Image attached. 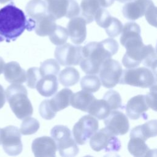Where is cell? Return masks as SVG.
<instances>
[{
    "mask_svg": "<svg viewBox=\"0 0 157 157\" xmlns=\"http://www.w3.org/2000/svg\"><path fill=\"white\" fill-rule=\"evenodd\" d=\"M118 44L113 38L101 42H91L82 48V58L80 66L88 74L99 73L101 65L107 59L117 53Z\"/></svg>",
    "mask_w": 157,
    "mask_h": 157,
    "instance_id": "obj_1",
    "label": "cell"
},
{
    "mask_svg": "<svg viewBox=\"0 0 157 157\" xmlns=\"http://www.w3.org/2000/svg\"><path fill=\"white\" fill-rule=\"evenodd\" d=\"M26 26L25 14L13 3L0 9V42L15 40L22 34Z\"/></svg>",
    "mask_w": 157,
    "mask_h": 157,
    "instance_id": "obj_2",
    "label": "cell"
},
{
    "mask_svg": "<svg viewBox=\"0 0 157 157\" xmlns=\"http://www.w3.org/2000/svg\"><path fill=\"white\" fill-rule=\"evenodd\" d=\"M5 93L12 110L18 119L22 120L32 115L33 108L28 97V91L23 85L12 83L7 87Z\"/></svg>",
    "mask_w": 157,
    "mask_h": 157,
    "instance_id": "obj_3",
    "label": "cell"
},
{
    "mask_svg": "<svg viewBox=\"0 0 157 157\" xmlns=\"http://www.w3.org/2000/svg\"><path fill=\"white\" fill-rule=\"evenodd\" d=\"M156 74L145 67L127 68L122 71L120 84L129 85L142 88L156 85Z\"/></svg>",
    "mask_w": 157,
    "mask_h": 157,
    "instance_id": "obj_4",
    "label": "cell"
},
{
    "mask_svg": "<svg viewBox=\"0 0 157 157\" xmlns=\"http://www.w3.org/2000/svg\"><path fill=\"white\" fill-rule=\"evenodd\" d=\"M50 134L61 156L72 157L78 153L79 148L77 144L66 126L56 125L51 129Z\"/></svg>",
    "mask_w": 157,
    "mask_h": 157,
    "instance_id": "obj_5",
    "label": "cell"
},
{
    "mask_svg": "<svg viewBox=\"0 0 157 157\" xmlns=\"http://www.w3.org/2000/svg\"><path fill=\"white\" fill-rule=\"evenodd\" d=\"M90 145L91 148L96 151H100L102 150L106 152L118 151L121 148L120 140L109 129L104 128L91 136L90 140Z\"/></svg>",
    "mask_w": 157,
    "mask_h": 157,
    "instance_id": "obj_6",
    "label": "cell"
},
{
    "mask_svg": "<svg viewBox=\"0 0 157 157\" xmlns=\"http://www.w3.org/2000/svg\"><path fill=\"white\" fill-rule=\"evenodd\" d=\"M47 13L58 20L63 17L72 18L78 16L80 9L75 0H45Z\"/></svg>",
    "mask_w": 157,
    "mask_h": 157,
    "instance_id": "obj_7",
    "label": "cell"
},
{
    "mask_svg": "<svg viewBox=\"0 0 157 157\" xmlns=\"http://www.w3.org/2000/svg\"><path fill=\"white\" fill-rule=\"evenodd\" d=\"M99 128L98 120L91 115H86L74 124L72 133L75 141L77 144L83 145Z\"/></svg>",
    "mask_w": 157,
    "mask_h": 157,
    "instance_id": "obj_8",
    "label": "cell"
},
{
    "mask_svg": "<svg viewBox=\"0 0 157 157\" xmlns=\"http://www.w3.org/2000/svg\"><path fill=\"white\" fill-rule=\"evenodd\" d=\"M122 71V67L118 61L112 58L107 59L101 65L99 72L102 85L107 88L114 87L119 83Z\"/></svg>",
    "mask_w": 157,
    "mask_h": 157,
    "instance_id": "obj_9",
    "label": "cell"
},
{
    "mask_svg": "<svg viewBox=\"0 0 157 157\" xmlns=\"http://www.w3.org/2000/svg\"><path fill=\"white\" fill-rule=\"evenodd\" d=\"M82 48L79 45L64 44L56 48L55 57L62 66H76L82 59Z\"/></svg>",
    "mask_w": 157,
    "mask_h": 157,
    "instance_id": "obj_10",
    "label": "cell"
},
{
    "mask_svg": "<svg viewBox=\"0 0 157 157\" xmlns=\"http://www.w3.org/2000/svg\"><path fill=\"white\" fill-rule=\"evenodd\" d=\"M1 144L4 151L10 156L19 155L23 149L20 130L14 126L2 129Z\"/></svg>",
    "mask_w": 157,
    "mask_h": 157,
    "instance_id": "obj_11",
    "label": "cell"
},
{
    "mask_svg": "<svg viewBox=\"0 0 157 157\" xmlns=\"http://www.w3.org/2000/svg\"><path fill=\"white\" fill-rule=\"evenodd\" d=\"M104 124L116 136L124 135L129 129L128 117L123 112L116 110L110 111L104 118Z\"/></svg>",
    "mask_w": 157,
    "mask_h": 157,
    "instance_id": "obj_12",
    "label": "cell"
},
{
    "mask_svg": "<svg viewBox=\"0 0 157 157\" xmlns=\"http://www.w3.org/2000/svg\"><path fill=\"white\" fill-rule=\"evenodd\" d=\"M26 29L31 31L34 29L35 22L47 13L46 3L42 0H30L26 6Z\"/></svg>",
    "mask_w": 157,
    "mask_h": 157,
    "instance_id": "obj_13",
    "label": "cell"
},
{
    "mask_svg": "<svg viewBox=\"0 0 157 157\" xmlns=\"http://www.w3.org/2000/svg\"><path fill=\"white\" fill-rule=\"evenodd\" d=\"M33 153L35 156H56L57 147L52 137L42 136L35 139L31 145Z\"/></svg>",
    "mask_w": 157,
    "mask_h": 157,
    "instance_id": "obj_14",
    "label": "cell"
},
{
    "mask_svg": "<svg viewBox=\"0 0 157 157\" xmlns=\"http://www.w3.org/2000/svg\"><path fill=\"white\" fill-rule=\"evenodd\" d=\"M145 95L139 94L131 98L126 105L127 116L132 120H137L140 117L147 118L145 112L148 110Z\"/></svg>",
    "mask_w": 157,
    "mask_h": 157,
    "instance_id": "obj_15",
    "label": "cell"
},
{
    "mask_svg": "<svg viewBox=\"0 0 157 157\" xmlns=\"http://www.w3.org/2000/svg\"><path fill=\"white\" fill-rule=\"evenodd\" d=\"M151 0H132L126 3L122 9L123 16L130 20H136L145 15Z\"/></svg>",
    "mask_w": 157,
    "mask_h": 157,
    "instance_id": "obj_16",
    "label": "cell"
},
{
    "mask_svg": "<svg viewBox=\"0 0 157 157\" xmlns=\"http://www.w3.org/2000/svg\"><path fill=\"white\" fill-rule=\"evenodd\" d=\"M86 23L82 17L71 18L67 25V30L71 41L79 45L83 43L86 36Z\"/></svg>",
    "mask_w": 157,
    "mask_h": 157,
    "instance_id": "obj_17",
    "label": "cell"
},
{
    "mask_svg": "<svg viewBox=\"0 0 157 157\" xmlns=\"http://www.w3.org/2000/svg\"><path fill=\"white\" fill-rule=\"evenodd\" d=\"M140 28L135 22L126 23L123 26L120 37L121 44L125 48L143 42L140 36Z\"/></svg>",
    "mask_w": 157,
    "mask_h": 157,
    "instance_id": "obj_18",
    "label": "cell"
},
{
    "mask_svg": "<svg viewBox=\"0 0 157 157\" xmlns=\"http://www.w3.org/2000/svg\"><path fill=\"white\" fill-rule=\"evenodd\" d=\"M3 72L6 80L9 83H22L26 82V71L16 61L5 64Z\"/></svg>",
    "mask_w": 157,
    "mask_h": 157,
    "instance_id": "obj_19",
    "label": "cell"
},
{
    "mask_svg": "<svg viewBox=\"0 0 157 157\" xmlns=\"http://www.w3.org/2000/svg\"><path fill=\"white\" fill-rule=\"evenodd\" d=\"M58 88L56 75H46L38 81L36 88L40 94L44 97H50L55 94Z\"/></svg>",
    "mask_w": 157,
    "mask_h": 157,
    "instance_id": "obj_20",
    "label": "cell"
},
{
    "mask_svg": "<svg viewBox=\"0 0 157 157\" xmlns=\"http://www.w3.org/2000/svg\"><path fill=\"white\" fill-rule=\"evenodd\" d=\"M156 123V120H153L134 127L131 131L130 137H137L146 141L150 137H156L157 133Z\"/></svg>",
    "mask_w": 157,
    "mask_h": 157,
    "instance_id": "obj_21",
    "label": "cell"
},
{
    "mask_svg": "<svg viewBox=\"0 0 157 157\" xmlns=\"http://www.w3.org/2000/svg\"><path fill=\"white\" fill-rule=\"evenodd\" d=\"M96 98L90 92L82 90L72 94L70 105L75 109L87 112L88 109Z\"/></svg>",
    "mask_w": 157,
    "mask_h": 157,
    "instance_id": "obj_22",
    "label": "cell"
},
{
    "mask_svg": "<svg viewBox=\"0 0 157 157\" xmlns=\"http://www.w3.org/2000/svg\"><path fill=\"white\" fill-rule=\"evenodd\" d=\"M73 93L69 88H65L56 93L49 102L51 107L56 113L63 109H64L70 105V101Z\"/></svg>",
    "mask_w": 157,
    "mask_h": 157,
    "instance_id": "obj_23",
    "label": "cell"
},
{
    "mask_svg": "<svg viewBox=\"0 0 157 157\" xmlns=\"http://www.w3.org/2000/svg\"><path fill=\"white\" fill-rule=\"evenodd\" d=\"M56 20L47 13L35 22V33L40 36H49L56 26Z\"/></svg>",
    "mask_w": 157,
    "mask_h": 157,
    "instance_id": "obj_24",
    "label": "cell"
},
{
    "mask_svg": "<svg viewBox=\"0 0 157 157\" xmlns=\"http://www.w3.org/2000/svg\"><path fill=\"white\" fill-rule=\"evenodd\" d=\"M128 150L132 156L136 157L151 156L153 151L145 144V141L137 137H130Z\"/></svg>",
    "mask_w": 157,
    "mask_h": 157,
    "instance_id": "obj_25",
    "label": "cell"
},
{
    "mask_svg": "<svg viewBox=\"0 0 157 157\" xmlns=\"http://www.w3.org/2000/svg\"><path fill=\"white\" fill-rule=\"evenodd\" d=\"M100 7L98 0H82L80 8L81 17L86 24L91 23L94 20V16Z\"/></svg>",
    "mask_w": 157,
    "mask_h": 157,
    "instance_id": "obj_26",
    "label": "cell"
},
{
    "mask_svg": "<svg viewBox=\"0 0 157 157\" xmlns=\"http://www.w3.org/2000/svg\"><path fill=\"white\" fill-rule=\"evenodd\" d=\"M110 111L104 99H95L90 105L87 112L99 120H103L109 115Z\"/></svg>",
    "mask_w": 157,
    "mask_h": 157,
    "instance_id": "obj_27",
    "label": "cell"
},
{
    "mask_svg": "<svg viewBox=\"0 0 157 157\" xmlns=\"http://www.w3.org/2000/svg\"><path fill=\"white\" fill-rule=\"evenodd\" d=\"M80 79L78 71L74 67H67L59 74L58 80L64 86H71L77 83Z\"/></svg>",
    "mask_w": 157,
    "mask_h": 157,
    "instance_id": "obj_28",
    "label": "cell"
},
{
    "mask_svg": "<svg viewBox=\"0 0 157 157\" xmlns=\"http://www.w3.org/2000/svg\"><path fill=\"white\" fill-rule=\"evenodd\" d=\"M101 85L100 78L94 74H88L82 77L80 81V85L83 90L94 93L99 90Z\"/></svg>",
    "mask_w": 157,
    "mask_h": 157,
    "instance_id": "obj_29",
    "label": "cell"
},
{
    "mask_svg": "<svg viewBox=\"0 0 157 157\" xmlns=\"http://www.w3.org/2000/svg\"><path fill=\"white\" fill-rule=\"evenodd\" d=\"M48 36L50 41L53 44L60 45L66 42L69 34L67 29L61 26L56 25L55 29Z\"/></svg>",
    "mask_w": 157,
    "mask_h": 157,
    "instance_id": "obj_30",
    "label": "cell"
},
{
    "mask_svg": "<svg viewBox=\"0 0 157 157\" xmlns=\"http://www.w3.org/2000/svg\"><path fill=\"white\" fill-rule=\"evenodd\" d=\"M40 127L39 122L34 118L27 117L24 118L20 126V133L23 135H31L36 132Z\"/></svg>",
    "mask_w": 157,
    "mask_h": 157,
    "instance_id": "obj_31",
    "label": "cell"
},
{
    "mask_svg": "<svg viewBox=\"0 0 157 157\" xmlns=\"http://www.w3.org/2000/svg\"><path fill=\"white\" fill-rule=\"evenodd\" d=\"M39 70L42 77L46 75H57L59 74L60 66L56 59H48L41 63Z\"/></svg>",
    "mask_w": 157,
    "mask_h": 157,
    "instance_id": "obj_32",
    "label": "cell"
},
{
    "mask_svg": "<svg viewBox=\"0 0 157 157\" xmlns=\"http://www.w3.org/2000/svg\"><path fill=\"white\" fill-rule=\"evenodd\" d=\"M103 99L107 103L111 111L122 107L121 98L120 94L115 90H110L107 91L103 97Z\"/></svg>",
    "mask_w": 157,
    "mask_h": 157,
    "instance_id": "obj_33",
    "label": "cell"
},
{
    "mask_svg": "<svg viewBox=\"0 0 157 157\" xmlns=\"http://www.w3.org/2000/svg\"><path fill=\"white\" fill-rule=\"evenodd\" d=\"M42 75L40 72L39 68L36 67H31L26 72V81L28 87L35 88L37 83L42 78Z\"/></svg>",
    "mask_w": 157,
    "mask_h": 157,
    "instance_id": "obj_34",
    "label": "cell"
},
{
    "mask_svg": "<svg viewBox=\"0 0 157 157\" xmlns=\"http://www.w3.org/2000/svg\"><path fill=\"white\" fill-rule=\"evenodd\" d=\"M123 25L121 22L115 17H112L111 20L105 29L107 34L110 37L118 36L121 32Z\"/></svg>",
    "mask_w": 157,
    "mask_h": 157,
    "instance_id": "obj_35",
    "label": "cell"
},
{
    "mask_svg": "<svg viewBox=\"0 0 157 157\" xmlns=\"http://www.w3.org/2000/svg\"><path fill=\"white\" fill-rule=\"evenodd\" d=\"M112 17L110 13L106 9L100 7L94 16V20L100 27L105 28L111 20Z\"/></svg>",
    "mask_w": 157,
    "mask_h": 157,
    "instance_id": "obj_36",
    "label": "cell"
},
{
    "mask_svg": "<svg viewBox=\"0 0 157 157\" xmlns=\"http://www.w3.org/2000/svg\"><path fill=\"white\" fill-rule=\"evenodd\" d=\"M39 110L40 116L45 120H51L53 118L56 113L51 107L49 99H45L40 103Z\"/></svg>",
    "mask_w": 157,
    "mask_h": 157,
    "instance_id": "obj_37",
    "label": "cell"
},
{
    "mask_svg": "<svg viewBox=\"0 0 157 157\" xmlns=\"http://www.w3.org/2000/svg\"><path fill=\"white\" fill-rule=\"evenodd\" d=\"M150 92L145 95V99L148 107L156 111V85L150 87Z\"/></svg>",
    "mask_w": 157,
    "mask_h": 157,
    "instance_id": "obj_38",
    "label": "cell"
},
{
    "mask_svg": "<svg viewBox=\"0 0 157 157\" xmlns=\"http://www.w3.org/2000/svg\"><path fill=\"white\" fill-rule=\"evenodd\" d=\"M156 6L154 5L153 3H152L149 7L148 8V9L147 10L145 13V16L146 18V20L148 21V22L154 26H156Z\"/></svg>",
    "mask_w": 157,
    "mask_h": 157,
    "instance_id": "obj_39",
    "label": "cell"
},
{
    "mask_svg": "<svg viewBox=\"0 0 157 157\" xmlns=\"http://www.w3.org/2000/svg\"><path fill=\"white\" fill-rule=\"evenodd\" d=\"M6 103V93L2 85H0V109H1Z\"/></svg>",
    "mask_w": 157,
    "mask_h": 157,
    "instance_id": "obj_40",
    "label": "cell"
},
{
    "mask_svg": "<svg viewBox=\"0 0 157 157\" xmlns=\"http://www.w3.org/2000/svg\"><path fill=\"white\" fill-rule=\"evenodd\" d=\"M98 1L102 7H109L114 2V0H98Z\"/></svg>",
    "mask_w": 157,
    "mask_h": 157,
    "instance_id": "obj_41",
    "label": "cell"
},
{
    "mask_svg": "<svg viewBox=\"0 0 157 157\" xmlns=\"http://www.w3.org/2000/svg\"><path fill=\"white\" fill-rule=\"evenodd\" d=\"M5 62L3 60V59L0 56V74L2 73L3 70H4V67L5 65Z\"/></svg>",
    "mask_w": 157,
    "mask_h": 157,
    "instance_id": "obj_42",
    "label": "cell"
},
{
    "mask_svg": "<svg viewBox=\"0 0 157 157\" xmlns=\"http://www.w3.org/2000/svg\"><path fill=\"white\" fill-rule=\"evenodd\" d=\"M11 1H12V0H0V4H5V3Z\"/></svg>",
    "mask_w": 157,
    "mask_h": 157,
    "instance_id": "obj_43",
    "label": "cell"
},
{
    "mask_svg": "<svg viewBox=\"0 0 157 157\" xmlns=\"http://www.w3.org/2000/svg\"><path fill=\"white\" fill-rule=\"evenodd\" d=\"M120 2H129L130 1H132V0H117Z\"/></svg>",
    "mask_w": 157,
    "mask_h": 157,
    "instance_id": "obj_44",
    "label": "cell"
},
{
    "mask_svg": "<svg viewBox=\"0 0 157 157\" xmlns=\"http://www.w3.org/2000/svg\"><path fill=\"white\" fill-rule=\"evenodd\" d=\"M1 136H2V129L0 128V145L1 144Z\"/></svg>",
    "mask_w": 157,
    "mask_h": 157,
    "instance_id": "obj_45",
    "label": "cell"
}]
</instances>
